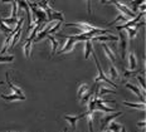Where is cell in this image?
<instances>
[{"instance_id": "obj_1", "label": "cell", "mask_w": 146, "mask_h": 132, "mask_svg": "<svg viewBox=\"0 0 146 132\" xmlns=\"http://www.w3.org/2000/svg\"><path fill=\"white\" fill-rule=\"evenodd\" d=\"M92 56H93V59H95V62H96L97 70H98V76H97V78H96V82L98 83L100 81H103V82H106L107 84H111L112 87L116 88V87H117V84L115 83V82H112L110 78H107V77H106V74L103 73V70H102V68H101V64H100V62H98V58H97V56H96L95 52H92Z\"/></svg>"}, {"instance_id": "obj_2", "label": "cell", "mask_w": 146, "mask_h": 132, "mask_svg": "<svg viewBox=\"0 0 146 132\" xmlns=\"http://www.w3.org/2000/svg\"><path fill=\"white\" fill-rule=\"evenodd\" d=\"M118 40H120V50H121V59H125L126 57V53H127V34L126 32L122 29V30H118Z\"/></svg>"}, {"instance_id": "obj_3", "label": "cell", "mask_w": 146, "mask_h": 132, "mask_svg": "<svg viewBox=\"0 0 146 132\" xmlns=\"http://www.w3.org/2000/svg\"><path fill=\"white\" fill-rule=\"evenodd\" d=\"M66 27H74L81 30V33H87V32H92V30L97 29L95 25L87 23V21H77V23H68L66 24Z\"/></svg>"}, {"instance_id": "obj_4", "label": "cell", "mask_w": 146, "mask_h": 132, "mask_svg": "<svg viewBox=\"0 0 146 132\" xmlns=\"http://www.w3.org/2000/svg\"><path fill=\"white\" fill-rule=\"evenodd\" d=\"M90 113H92V112H83V113H81V115H77V116H69V115H64L63 117H64L66 121H68L69 122V125H71V127H72V130L74 131L76 130V125H77V121L78 119H82V118H84V117H87Z\"/></svg>"}, {"instance_id": "obj_5", "label": "cell", "mask_w": 146, "mask_h": 132, "mask_svg": "<svg viewBox=\"0 0 146 132\" xmlns=\"http://www.w3.org/2000/svg\"><path fill=\"white\" fill-rule=\"evenodd\" d=\"M60 36L66 38L67 42H66L64 47H63L62 49L57 50V53H58V54H64V53H67V52H71L72 49H73V47H74V44H76L77 42L74 40V38H73V36H68V35H60ZM57 53H56V54H57Z\"/></svg>"}, {"instance_id": "obj_6", "label": "cell", "mask_w": 146, "mask_h": 132, "mask_svg": "<svg viewBox=\"0 0 146 132\" xmlns=\"http://www.w3.org/2000/svg\"><path fill=\"white\" fill-rule=\"evenodd\" d=\"M45 14H47V19L49 21H53L54 19H57L58 21H62L64 20V18H63V14L60 13V11H54L52 8H48L47 10H45Z\"/></svg>"}, {"instance_id": "obj_7", "label": "cell", "mask_w": 146, "mask_h": 132, "mask_svg": "<svg viewBox=\"0 0 146 132\" xmlns=\"http://www.w3.org/2000/svg\"><path fill=\"white\" fill-rule=\"evenodd\" d=\"M113 4H115V7H116V8L118 9V10L121 11V13L125 14V15H126V17H129L130 19H133V18L136 17V14L133 13V11L131 10V9H129V8H127L125 4H121V3H118V1L113 3Z\"/></svg>"}, {"instance_id": "obj_8", "label": "cell", "mask_w": 146, "mask_h": 132, "mask_svg": "<svg viewBox=\"0 0 146 132\" xmlns=\"http://www.w3.org/2000/svg\"><path fill=\"white\" fill-rule=\"evenodd\" d=\"M122 115V112H116V113H111V115H107V116H105V117L102 118V123H101V128L102 130H106L107 128V126L110 122H112L116 117H118V116H121Z\"/></svg>"}, {"instance_id": "obj_9", "label": "cell", "mask_w": 146, "mask_h": 132, "mask_svg": "<svg viewBox=\"0 0 146 132\" xmlns=\"http://www.w3.org/2000/svg\"><path fill=\"white\" fill-rule=\"evenodd\" d=\"M125 87L127 88V90H130L131 92H133V93L136 94V96H137L142 101V103H145V94L144 93H141V91H140V88L139 87H136L135 84H132V83H129V82H127L126 84H125Z\"/></svg>"}, {"instance_id": "obj_10", "label": "cell", "mask_w": 146, "mask_h": 132, "mask_svg": "<svg viewBox=\"0 0 146 132\" xmlns=\"http://www.w3.org/2000/svg\"><path fill=\"white\" fill-rule=\"evenodd\" d=\"M108 77L112 82H117L118 79H120V74H118L116 67L112 63H110V66H108Z\"/></svg>"}, {"instance_id": "obj_11", "label": "cell", "mask_w": 146, "mask_h": 132, "mask_svg": "<svg viewBox=\"0 0 146 132\" xmlns=\"http://www.w3.org/2000/svg\"><path fill=\"white\" fill-rule=\"evenodd\" d=\"M91 40H97V42H117L118 38L117 36H113V35H110V34H105V35H96V36H92Z\"/></svg>"}, {"instance_id": "obj_12", "label": "cell", "mask_w": 146, "mask_h": 132, "mask_svg": "<svg viewBox=\"0 0 146 132\" xmlns=\"http://www.w3.org/2000/svg\"><path fill=\"white\" fill-rule=\"evenodd\" d=\"M129 68L130 70H135L137 68V58H136L135 52H130L129 53Z\"/></svg>"}, {"instance_id": "obj_13", "label": "cell", "mask_w": 146, "mask_h": 132, "mask_svg": "<svg viewBox=\"0 0 146 132\" xmlns=\"http://www.w3.org/2000/svg\"><path fill=\"white\" fill-rule=\"evenodd\" d=\"M5 76H7V84H8V87L10 88V90L13 91L15 94H19V96H24V93L22 92V90H20V88H18L17 86H15L13 82L10 81V78H9V73H8V72H7V74H5Z\"/></svg>"}, {"instance_id": "obj_14", "label": "cell", "mask_w": 146, "mask_h": 132, "mask_svg": "<svg viewBox=\"0 0 146 132\" xmlns=\"http://www.w3.org/2000/svg\"><path fill=\"white\" fill-rule=\"evenodd\" d=\"M0 97L5 101H25V96H19V94H0Z\"/></svg>"}, {"instance_id": "obj_15", "label": "cell", "mask_w": 146, "mask_h": 132, "mask_svg": "<svg viewBox=\"0 0 146 132\" xmlns=\"http://www.w3.org/2000/svg\"><path fill=\"white\" fill-rule=\"evenodd\" d=\"M93 52V47H92V40L87 39L86 40V45H84V59L90 58V54Z\"/></svg>"}, {"instance_id": "obj_16", "label": "cell", "mask_w": 146, "mask_h": 132, "mask_svg": "<svg viewBox=\"0 0 146 132\" xmlns=\"http://www.w3.org/2000/svg\"><path fill=\"white\" fill-rule=\"evenodd\" d=\"M102 47H103V50H105V53L107 54V57L110 58V59H111V62H116V60H117V57H116V54H115V52L111 50V49L108 48L107 44H102Z\"/></svg>"}, {"instance_id": "obj_17", "label": "cell", "mask_w": 146, "mask_h": 132, "mask_svg": "<svg viewBox=\"0 0 146 132\" xmlns=\"http://www.w3.org/2000/svg\"><path fill=\"white\" fill-rule=\"evenodd\" d=\"M47 38L49 39V42L52 43V57H53V56H56V53H57V48H58V40H57V39L54 38L53 35H50V34H48Z\"/></svg>"}, {"instance_id": "obj_18", "label": "cell", "mask_w": 146, "mask_h": 132, "mask_svg": "<svg viewBox=\"0 0 146 132\" xmlns=\"http://www.w3.org/2000/svg\"><path fill=\"white\" fill-rule=\"evenodd\" d=\"M88 91H90V87H88V84L82 83V84L80 86V88H78V92H77V97H78V99H82V97H83Z\"/></svg>"}, {"instance_id": "obj_19", "label": "cell", "mask_w": 146, "mask_h": 132, "mask_svg": "<svg viewBox=\"0 0 146 132\" xmlns=\"http://www.w3.org/2000/svg\"><path fill=\"white\" fill-rule=\"evenodd\" d=\"M32 45H33V40L32 39L28 38V40H27V43L24 44V56H25V58H30V50H32Z\"/></svg>"}, {"instance_id": "obj_20", "label": "cell", "mask_w": 146, "mask_h": 132, "mask_svg": "<svg viewBox=\"0 0 146 132\" xmlns=\"http://www.w3.org/2000/svg\"><path fill=\"white\" fill-rule=\"evenodd\" d=\"M0 21H3L5 25H8V27H10V28H13L14 25H17L18 19H17V18H0Z\"/></svg>"}, {"instance_id": "obj_21", "label": "cell", "mask_w": 146, "mask_h": 132, "mask_svg": "<svg viewBox=\"0 0 146 132\" xmlns=\"http://www.w3.org/2000/svg\"><path fill=\"white\" fill-rule=\"evenodd\" d=\"M123 106L131 107V108H136V109H142L145 111V103H132V102H127V101H123Z\"/></svg>"}, {"instance_id": "obj_22", "label": "cell", "mask_w": 146, "mask_h": 132, "mask_svg": "<svg viewBox=\"0 0 146 132\" xmlns=\"http://www.w3.org/2000/svg\"><path fill=\"white\" fill-rule=\"evenodd\" d=\"M108 131L110 132H120L121 131V128H122V125H120V123H117V122H110L108 123Z\"/></svg>"}, {"instance_id": "obj_23", "label": "cell", "mask_w": 146, "mask_h": 132, "mask_svg": "<svg viewBox=\"0 0 146 132\" xmlns=\"http://www.w3.org/2000/svg\"><path fill=\"white\" fill-rule=\"evenodd\" d=\"M123 30L126 32L127 36H129V38L132 40V39L136 36V34H137V30H139V29L135 28V27H131V28H126V29H123Z\"/></svg>"}, {"instance_id": "obj_24", "label": "cell", "mask_w": 146, "mask_h": 132, "mask_svg": "<svg viewBox=\"0 0 146 132\" xmlns=\"http://www.w3.org/2000/svg\"><path fill=\"white\" fill-rule=\"evenodd\" d=\"M144 3H145V0H132V1H131V5H132V9H131V10L136 14V10H137L140 5L144 4Z\"/></svg>"}, {"instance_id": "obj_25", "label": "cell", "mask_w": 146, "mask_h": 132, "mask_svg": "<svg viewBox=\"0 0 146 132\" xmlns=\"http://www.w3.org/2000/svg\"><path fill=\"white\" fill-rule=\"evenodd\" d=\"M14 28H10V27H8V25H5L4 23H3V21H0V30H1L3 33H4V34H10L11 33V30H13Z\"/></svg>"}, {"instance_id": "obj_26", "label": "cell", "mask_w": 146, "mask_h": 132, "mask_svg": "<svg viewBox=\"0 0 146 132\" xmlns=\"http://www.w3.org/2000/svg\"><path fill=\"white\" fill-rule=\"evenodd\" d=\"M14 60V56H3L0 54V63H9Z\"/></svg>"}, {"instance_id": "obj_27", "label": "cell", "mask_w": 146, "mask_h": 132, "mask_svg": "<svg viewBox=\"0 0 146 132\" xmlns=\"http://www.w3.org/2000/svg\"><path fill=\"white\" fill-rule=\"evenodd\" d=\"M18 17V5H17V1L13 0L11 1V18H17Z\"/></svg>"}, {"instance_id": "obj_28", "label": "cell", "mask_w": 146, "mask_h": 132, "mask_svg": "<svg viewBox=\"0 0 146 132\" xmlns=\"http://www.w3.org/2000/svg\"><path fill=\"white\" fill-rule=\"evenodd\" d=\"M60 25H62V21H57V23L54 24L53 27H50V29H49V34H54V33H56L57 30L60 28Z\"/></svg>"}, {"instance_id": "obj_29", "label": "cell", "mask_w": 146, "mask_h": 132, "mask_svg": "<svg viewBox=\"0 0 146 132\" xmlns=\"http://www.w3.org/2000/svg\"><path fill=\"white\" fill-rule=\"evenodd\" d=\"M137 73H139V70H125V72H123V77H125V78H129V77L135 76V74H137Z\"/></svg>"}, {"instance_id": "obj_30", "label": "cell", "mask_w": 146, "mask_h": 132, "mask_svg": "<svg viewBox=\"0 0 146 132\" xmlns=\"http://www.w3.org/2000/svg\"><path fill=\"white\" fill-rule=\"evenodd\" d=\"M136 78H137L139 83L141 84V88H142V91L145 92V87H146V84H145V79H144V77H141V76H137V77H136Z\"/></svg>"}, {"instance_id": "obj_31", "label": "cell", "mask_w": 146, "mask_h": 132, "mask_svg": "<svg viewBox=\"0 0 146 132\" xmlns=\"http://www.w3.org/2000/svg\"><path fill=\"white\" fill-rule=\"evenodd\" d=\"M137 126H140V127H141V126H145V121H142V122H139V123H137Z\"/></svg>"}, {"instance_id": "obj_32", "label": "cell", "mask_w": 146, "mask_h": 132, "mask_svg": "<svg viewBox=\"0 0 146 132\" xmlns=\"http://www.w3.org/2000/svg\"><path fill=\"white\" fill-rule=\"evenodd\" d=\"M9 1H13V0H1V4H5V3H9Z\"/></svg>"}, {"instance_id": "obj_33", "label": "cell", "mask_w": 146, "mask_h": 132, "mask_svg": "<svg viewBox=\"0 0 146 132\" xmlns=\"http://www.w3.org/2000/svg\"><path fill=\"white\" fill-rule=\"evenodd\" d=\"M120 132H127L126 131V128H125V126H122V128H121V131Z\"/></svg>"}, {"instance_id": "obj_34", "label": "cell", "mask_w": 146, "mask_h": 132, "mask_svg": "<svg viewBox=\"0 0 146 132\" xmlns=\"http://www.w3.org/2000/svg\"><path fill=\"white\" fill-rule=\"evenodd\" d=\"M110 1V4H113V3H116V1H118V0H108Z\"/></svg>"}, {"instance_id": "obj_35", "label": "cell", "mask_w": 146, "mask_h": 132, "mask_svg": "<svg viewBox=\"0 0 146 132\" xmlns=\"http://www.w3.org/2000/svg\"><path fill=\"white\" fill-rule=\"evenodd\" d=\"M63 132H68V128H67V127H66V128H64V130H63Z\"/></svg>"}, {"instance_id": "obj_36", "label": "cell", "mask_w": 146, "mask_h": 132, "mask_svg": "<svg viewBox=\"0 0 146 132\" xmlns=\"http://www.w3.org/2000/svg\"><path fill=\"white\" fill-rule=\"evenodd\" d=\"M3 84H4V82H0V86H3Z\"/></svg>"}, {"instance_id": "obj_37", "label": "cell", "mask_w": 146, "mask_h": 132, "mask_svg": "<svg viewBox=\"0 0 146 132\" xmlns=\"http://www.w3.org/2000/svg\"><path fill=\"white\" fill-rule=\"evenodd\" d=\"M126 1H132V0H126Z\"/></svg>"}]
</instances>
